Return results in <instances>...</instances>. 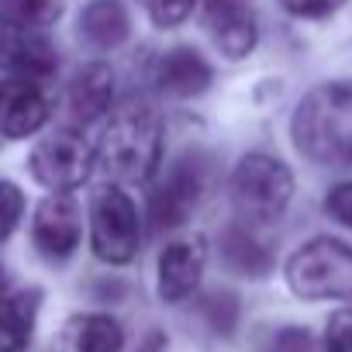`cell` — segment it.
I'll return each instance as SVG.
<instances>
[{
    "label": "cell",
    "mask_w": 352,
    "mask_h": 352,
    "mask_svg": "<svg viewBox=\"0 0 352 352\" xmlns=\"http://www.w3.org/2000/svg\"><path fill=\"white\" fill-rule=\"evenodd\" d=\"M294 145L321 166H352V80L314 87L294 111Z\"/></svg>",
    "instance_id": "6da1fadb"
},
{
    "label": "cell",
    "mask_w": 352,
    "mask_h": 352,
    "mask_svg": "<svg viewBox=\"0 0 352 352\" xmlns=\"http://www.w3.org/2000/svg\"><path fill=\"white\" fill-rule=\"evenodd\" d=\"M97 162L114 180H148L162 159V121L145 100H124L111 111L100 142L94 148Z\"/></svg>",
    "instance_id": "7a4b0ae2"
},
{
    "label": "cell",
    "mask_w": 352,
    "mask_h": 352,
    "mask_svg": "<svg viewBox=\"0 0 352 352\" xmlns=\"http://www.w3.org/2000/svg\"><path fill=\"white\" fill-rule=\"evenodd\" d=\"M294 197V173L266 152H249L232 173V204L252 225L276 221Z\"/></svg>",
    "instance_id": "3957f363"
},
{
    "label": "cell",
    "mask_w": 352,
    "mask_h": 352,
    "mask_svg": "<svg viewBox=\"0 0 352 352\" xmlns=\"http://www.w3.org/2000/svg\"><path fill=\"white\" fill-rule=\"evenodd\" d=\"M287 283L304 300L352 297V249L338 239H311L287 259Z\"/></svg>",
    "instance_id": "277c9868"
},
{
    "label": "cell",
    "mask_w": 352,
    "mask_h": 352,
    "mask_svg": "<svg viewBox=\"0 0 352 352\" xmlns=\"http://www.w3.org/2000/svg\"><path fill=\"white\" fill-rule=\"evenodd\" d=\"M90 242H94L97 259L114 263V266L131 263L138 256L142 225H138V211L124 190H118V187L97 190V197L90 204Z\"/></svg>",
    "instance_id": "5b68a950"
},
{
    "label": "cell",
    "mask_w": 352,
    "mask_h": 352,
    "mask_svg": "<svg viewBox=\"0 0 352 352\" xmlns=\"http://www.w3.org/2000/svg\"><path fill=\"white\" fill-rule=\"evenodd\" d=\"M94 162H97V155H94L90 142L73 128H63V131L42 138L28 155L32 176L42 187L56 190V194H66V190L80 187L94 173Z\"/></svg>",
    "instance_id": "8992f818"
},
{
    "label": "cell",
    "mask_w": 352,
    "mask_h": 352,
    "mask_svg": "<svg viewBox=\"0 0 352 352\" xmlns=\"http://www.w3.org/2000/svg\"><path fill=\"white\" fill-rule=\"evenodd\" d=\"M204 190V166L190 155L176 159L173 169L166 173V180L152 190L148 197V214L155 221V228H176L190 218V211L197 208Z\"/></svg>",
    "instance_id": "52a82bcc"
},
{
    "label": "cell",
    "mask_w": 352,
    "mask_h": 352,
    "mask_svg": "<svg viewBox=\"0 0 352 352\" xmlns=\"http://www.w3.org/2000/svg\"><path fill=\"white\" fill-rule=\"evenodd\" d=\"M49 94L38 80L8 76L0 80V135L28 138L49 121Z\"/></svg>",
    "instance_id": "ba28073f"
},
{
    "label": "cell",
    "mask_w": 352,
    "mask_h": 352,
    "mask_svg": "<svg viewBox=\"0 0 352 352\" xmlns=\"http://www.w3.org/2000/svg\"><path fill=\"white\" fill-rule=\"evenodd\" d=\"M32 239L42 256L66 259L80 245V208L69 194H49L32 221Z\"/></svg>",
    "instance_id": "9c48e42d"
},
{
    "label": "cell",
    "mask_w": 352,
    "mask_h": 352,
    "mask_svg": "<svg viewBox=\"0 0 352 352\" xmlns=\"http://www.w3.org/2000/svg\"><path fill=\"white\" fill-rule=\"evenodd\" d=\"M208 263V249L204 239H180V242H169L159 256V297L166 304H180L187 300L204 273Z\"/></svg>",
    "instance_id": "30bf717a"
},
{
    "label": "cell",
    "mask_w": 352,
    "mask_h": 352,
    "mask_svg": "<svg viewBox=\"0 0 352 352\" xmlns=\"http://www.w3.org/2000/svg\"><path fill=\"white\" fill-rule=\"evenodd\" d=\"M124 331L111 314H76L63 324L56 352H121Z\"/></svg>",
    "instance_id": "8fae6325"
},
{
    "label": "cell",
    "mask_w": 352,
    "mask_h": 352,
    "mask_svg": "<svg viewBox=\"0 0 352 352\" xmlns=\"http://www.w3.org/2000/svg\"><path fill=\"white\" fill-rule=\"evenodd\" d=\"M155 80L173 97H197L211 87V66L201 52L180 45V49H173V52H166L159 59Z\"/></svg>",
    "instance_id": "7c38bea8"
},
{
    "label": "cell",
    "mask_w": 352,
    "mask_h": 352,
    "mask_svg": "<svg viewBox=\"0 0 352 352\" xmlns=\"http://www.w3.org/2000/svg\"><path fill=\"white\" fill-rule=\"evenodd\" d=\"M111 97H114V73L104 63L83 66L76 80L69 83V111L83 124L104 118L111 111Z\"/></svg>",
    "instance_id": "4fadbf2b"
},
{
    "label": "cell",
    "mask_w": 352,
    "mask_h": 352,
    "mask_svg": "<svg viewBox=\"0 0 352 352\" xmlns=\"http://www.w3.org/2000/svg\"><path fill=\"white\" fill-rule=\"evenodd\" d=\"M38 297H42L38 290L0 297V352H21L32 342Z\"/></svg>",
    "instance_id": "5bb4252c"
},
{
    "label": "cell",
    "mask_w": 352,
    "mask_h": 352,
    "mask_svg": "<svg viewBox=\"0 0 352 352\" xmlns=\"http://www.w3.org/2000/svg\"><path fill=\"white\" fill-rule=\"evenodd\" d=\"M128 11L121 0H94V4L80 14V35L94 49H118L128 38Z\"/></svg>",
    "instance_id": "9a60e30c"
},
{
    "label": "cell",
    "mask_w": 352,
    "mask_h": 352,
    "mask_svg": "<svg viewBox=\"0 0 352 352\" xmlns=\"http://www.w3.org/2000/svg\"><path fill=\"white\" fill-rule=\"evenodd\" d=\"M211 25V35L218 42V49L228 56V59H242L256 49V38H259V28H256V18L249 8H239V11H225V14H214L208 18Z\"/></svg>",
    "instance_id": "2e32d148"
},
{
    "label": "cell",
    "mask_w": 352,
    "mask_h": 352,
    "mask_svg": "<svg viewBox=\"0 0 352 352\" xmlns=\"http://www.w3.org/2000/svg\"><path fill=\"white\" fill-rule=\"evenodd\" d=\"M221 256H225V266L239 276H266L273 259L266 252V245L259 239H252L245 228L232 225L225 235H221Z\"/></svg>",
    "instance_id": "e0dca14e"
},
{
    "label": "cell",
    "mask_w": 352,
    "mask_h": 352,
    "mask_svg": "<svg viewBox=\"0 0 352 352\" xmlns=\"http://www.w3.org/2000/svg\"><path fill=\"white\" fill-rule=\"evenodd\" d=\"M8 66L14 69V76H28V80H45L56 73V52L45 38H21L18 35V45L8 59Z\"/></svg>",
    "instance_id": "ac0fdd59"
},
{
    "label": "cell",
    "mask_w": 352,
    "mask_h": 352,
    "mask_svg": "<svg viewBox=\"0 0 352 352\" xmlns=\"http://www.w3.org/2000/svg\"><path fill=\"white\" fill-rule=\"evenodd\" d=\"M63 0H0V18L11 28H45L59 21Z\"/></svg>",
    "instance_id": "d6986e66"
},
{
    "label": "cell",
    "mask_w": 352,
    "mask_h": 352,
    "mask_svg": "<svg viewBox=\"0 0 352 352\" xmlns=\"http://www.w3.org/2000/svg\"><path fill=\"white\" fill-rule=\"evenodd\" d=\"M142 4H145L155 28H176L190 18L197 0H142Z\"/></svg>",
    "instance_id": "ffe728a7"
},
{
    "label": "cell",
    "mask_w": 352,
    "mask_h": 352,
    "mask_svg": "<svg viewBox=\"0 0 352 352\" xmlns=\"http://www.w3.org/2000/svg\"><path fill=\"white\" fill-rule=\"evenodd\" d=\"M21 211H25V197H21V190H18L11 180H0V242H4V239L18 228Z\"/></svg>",
    "instance_id": "44dd1931"
},
{
    "label": "cell",
    "mask_w": 352,
    "mask_h": 352,
    "mask_svg": "<svg viewBox=\"0 0 352 352\" xmlns=\"http://www.w3.org/2000/svg\"><path fill=\"white\" fill-rule=\"evenodd\" d=\"M324 352H352V311L331 314L324 328Z\"/></svg>",
    "instance_id": "7402d4cb"
},
{
    "label": "cell",
    "mask_w": 352,
    "mask_h": 352,
    "mask_svg": "<svg viewBox=\"0 0 352 352\" xmlns=\"http://www.w3.org/2000/svg\"><path fill=\"white\" fill-rule=\"evenodd\" d=\"M204 311H208V318H211V324H214V331H232V324H235V314H239V304H235V297H228V294H214L208 304H204Z\"/></svg>",
    "instance_id": "603a6c76"
},
{
    "label": "cell",
    "mask_w": 352,
    "mask_h": 352,
    "mask_svg": "<svg viewBox=\"0 0 352 352\" xmlns=\"http://www.w3.org/2000/svg\"><path fill=\"white\" fill-rule=\"evenodd\" d=\"M324 211H328L338 225L352 228V184H338V187H331V194L324 197Z\"/></svg>",
    "instance_id": "cb8c5ba5"
},
{
    "label": "cell",
    "mask_w": 352,
    "mask_h": 352,
    "mask_svg": "<svg viewBox=\"0 0 352 352\" xmlns=\"http://www.w3.org/2000/svg\"><path fill=\"white\" fill-rule=\"evenodd\" d=\"M280 4L297 18H328L345 4V0H280Z\"/></svg>",
    "instance_id": "d4e9b609"
},
{
    "label": "cell",
    "mask_w": 352,
    "mask_h": 352,
    "mask_svg": "<svg viewBox=\"0 0 352 352\" xmlns=\"http://www.w3.org/2000/svg\"><path fill=\"white\" fill-rule=\"evenodd\" d=\"M14 45H18V32H14L4 18H0V63H8V59H11Z\"/></svg>",
    "instance_id": "484cf974"
},
{
    "label": "cell",
    "mask_w": 352,
    "mask_h": 352,
    "mask_svg": "<svg viewBox=\"0 0 352 352\" xmlns=\"http://www.w3.org/2000/svg\"><path fill=\"white\" fill-rule=\"evenodd\" d=\"M239 8H245V0H208V18L225 14V11H239Z\"/></svg>",
    "instance_id": "4316f807"
},
{
    "label": "cell",
    "mask_w": 352,
    "mask_h": 352,
    "mask_svg": "<svg viewBox=\"0 0 352 352\" xmlns=\"http://www.w3.org/2000/svg\"><path fill=\"white\" fill-rule=\"evenodd\" d=\"M8 294V273H4V266H0V297Z\"/></svg>",
    "instance_id": "83f0119b"
}]
</instances>
